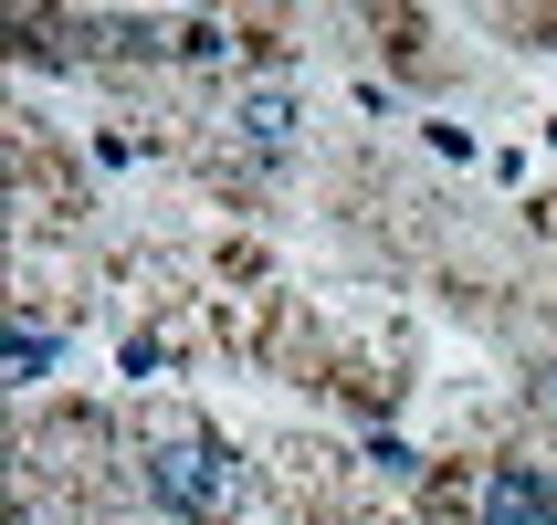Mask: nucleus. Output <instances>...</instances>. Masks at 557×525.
<instances>
[{
    "label": "nucleus",
    "instance_id": "f257e3e1",
    "mask_svg": "<svg viewBox=\"0 0 557 525\" xmlns=\"http://www.w3.org/2000/svg\"><path fill=\"white\" fill-rule=\"evenodd\" d=\"M148 495L180 504V515H232V495H243V473H232V452L200 432H169L148 452Z\"/></svg>",
    "mask_w": 557,
    "mask_h": 525
},
{
    "label": "nucleus",
    "instance_id": "f03ea898",
    "mask_svg": "<svg viewBox=\"0 0 557 525\" xmlns=\"http://www.w3.org/2000/svg\"><path fill=\"white\" fill-rule=\"evenodd\" d=\"M473 525H557V484L536 463H495L473 484Z\"/></svg>",
    "mask_w": 557,
    "mask_h": 525
},
{
    "label": "nucleus",
    "instance_id": "7ed1b4c3",
    "mask_svg": "<svg viewBox=\"0 0 557 525\" xmlns=\"http://www.w3.org/2000/svg\"><path fill=\"white\" fill-rule=\"evenodd\" d=\"M232 126H243V148H252V158H284V137H295V95H284V85L243 95V105H232Z\"/></svg>",
    "mask_w": 557,
    "mask_h": 525
},
{
    "label": "nucleus",
    "instance_id": "20e7f679",
    "mask_svg": "<svg viewBox=\"0 0 557 525\" xmlns=\"http://www.w3.org/2000/svg\"><path fill=\"white\" fill-rule=\"evenodd\" d=\"M53 358H63V347H53V337H42V326L22 315V326H11V389H32V378H53Z\"/></svg>",
    "mask_w": 557,
    "mask_h": 525
},
{
    "label": "nucleus",
    "instance_id": "39448f33",
    "mask_svg": "<svg viewBox=\"0 0 557 525\" xmlns=\"http://www.w3.org/2000/svg\"><path fill=\"white\" fill-rule=\"evenodd\" d=\"M547 389H557V378H547Z\"/></svg>",
    "mask_w": 557,
    "mask_h": 525
}]
</instances>
